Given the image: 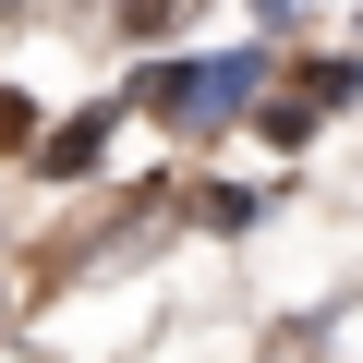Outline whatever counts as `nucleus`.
<instances>
[{"label":"nucleus","instance_id":"4","mask_svg":"<svg viewBox=\"0 0 363 363\" xmlns=\"http://www.w3.org/2000/svg\"><path fill=\"white\" fill-rule=\"evenodd\" d=\"M0 13H13V0H0Z\"/></svg>","mask_w":363,"mask_h":363},{"label":"nucleus","instance_id":"1","mask_svg":"<svg viewBox=\"0 0 363 363\" xmlns=\"http://www.w3.org/2000/svg\"><path fill=\"white\" fill-rule=\"evenodd\" d=\"M255 97V61H182V73H157V109L182 121V133H206V121H230Z\"/></svg>","mask_w":363,"mask_h":363},{"label":"nucleus","instance_id":"2","mask_svg":"<svg viewBox=\"0 0 363 363\" xmlns=\"http://www.w3.org/2000/svg\"><path fill=\"white\" fill-rule=\"evenodd\" d=\"M339 97H351V61H315L303 85H279V97H267V133H279V145H303V133H315Z\"/></svg>","mask_w":363,"mask_h":363},{"label":"nucleus","instance_id":"3","mask_svg":"<svg viewBox=\"0 0 363 363\" xmlns=\"http://www.w3.org/2000/svg\"><path fill=\"white\" fill-rule=\"evenodd\" d=\"M97 145H109V109H97V121H61L37 169H61V182H73V169H97Z\"/></svg>","mask_w":363,"mask_h":363}]
</instances>
